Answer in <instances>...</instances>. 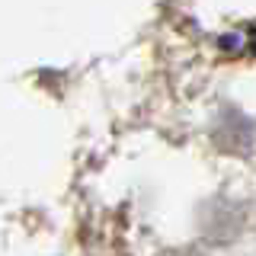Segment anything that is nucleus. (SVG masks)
<instances>
[{"instance_id":"obj_1","label":"nucleus","mask_w":256,"mask_h":256,"mask_svg":"<svg viewBox=\"0 0 256 256\" xmlns=\"http://www.w3.org/2000/svg\"><path fill=\"white\" fill-rule=\"evenodd\" d=\"M166 256H202V253H196V250H173V253H166Z\"/></svg>"}]
</instances>
